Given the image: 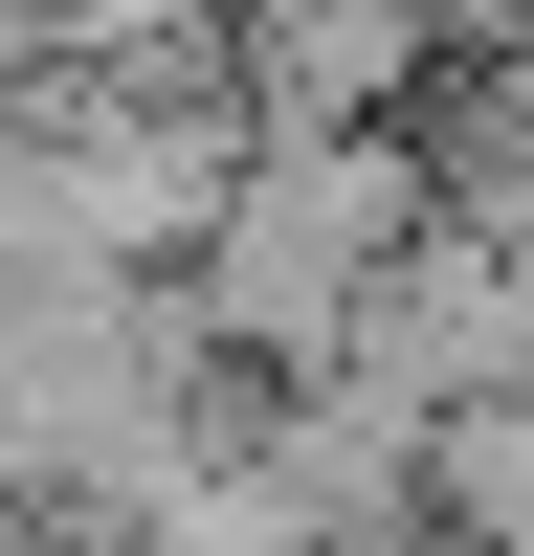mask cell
<instances>
[{"mask_svg": "<svg viewBox=\"0 0 534 556\" xmlns=\"http://www.w3.org/2000/svg\"><path fill=\"white\" fill-rule=\"evenodd\" d=\"M356 245H379V156H267L245 201H223V312H245V334H334Z\"/></svg>", "mask_w": 534, "mask_h": 556, "instance_id": "cell-1", "label": "cell"}, {"mask_svg": "<svg viewBox=\"0 0 534 556\" xmlns=\"http://www.w3.org/2000/svg\"><path fill=\"white\" fill-rule=\"evenodd\" d=\"M245 67L290 89V112H356V89L400 67V23H379V0H245Z\"/></svg>", "mask_w": 534, "mask_h": 556, "instance_id": "cell-2", "label": "cell"}]
</instances>
